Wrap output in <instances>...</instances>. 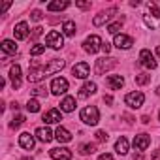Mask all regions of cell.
Masks as SVG:
<instances>
[{
    "instance_id": "277c9868",
    "label": "cell",
    "mask_w": 160,
    "mask_h": 160,
    "mask_svg": "<svg viewBox=\"0 0 160 160\" xmlns=\"http://www.w3.org/2000/svg\"><path fill=\"white\" fill-rule=\"evenodd\" d=\"M102 45H104V42H102V38L100 36H89L85 42H83V49L87 51V53H91V55H94L98 49H102Z\"/></svg>"
},
{
    "instance_id": "1f68e13d",
    "label": "cell",
    "mask_w": 160,
    "mask_h": 160,
    "mask_svg": "<svg viewBox=\"0 0 160 160\" xmlns=\"http://www.w3.org/2000/svg\"><path fill=\"white\" fill-rule=\"evenodd\" d=\"M42 53H45V45L36 43L34 47H30V55H32V57H38V55H42Z\"/></svg>"
},
{
    "instance_id": "f6af8a7d",
    "label": "cell",
    "mask_w": 160,
    "mask_h": 160,
    "mask_svg": "<svg viewBox=\"0 0 160 160\" xmlns=\"http://www.w3.org/2000/svg\"><path fill=\"white\" fill-rule=\"evenodd\" d=\"M156 55H158V58H160V45L156 47Z\"/></svg>"
},
{
    "instance_id": "ab89813d",
    "label": "cell",
    "mask_w": 160,
    "mask_h": 160,
    "mask_svg": "<svg viewBox=\"0 0 160 160\" xmlns=\"http://www.w3.org/2000/svg\"><path fill=\"white\" fill-rule=\"evenodd\" d=\"M151 160H160V149H156V151L152 152V156H151Z\"/></svg>"
},
{
    "instance_id": "ac0fdd59",
    "label": "cell",
    "mask_w": 160,
    "mask_h": 160,
    "mask_svg": "<svg viewBox=\"0 0 160 160\" xmlns=\"http://www.w3.org/2000/svg\"><path fill=\"white\" fill-rule=\"evenodd\" d=\"M115 12H117V10H115V8H111V10H108V12H102V13H98V15L92 19L94 27H100V25H104L106 21H109V17H111Z\"/></svg>"
},
{
    "instance_id": "83f0119b",
    "label": "cell",
    "mask_w": 160,
    "mask_h": 160,
    "mask_svg": "<svg viewBox=\"0 0 160 160\" xmlns=\"http://www.w3.org/2000/svg\"><path fill=\"white\" fill-rule=\"evenodd\" d=\"M94 151H96V145L94 143H87V145L79 147V152H81V154H92Z\"/></svg>"
},
{
    "instance_id": "4fadbf2b",
    "label": "cell",
    "mask_w": 160,
    "mask_h": 160,
    "mask_svg": "<svg viewBox=\"0 0 160 160\" xmlns=\"http://www.w3.org/2000/svg\"><path fill=\"white\" fill-rule=\"evenodd\" d=\"M115 45L119 49H130L134 45V40L130 36H126V34H117L115 36Z\"/></svg>"
},
{
    "instance_id": "f35d334b",
    "label": "cell",
    "mask_w": 160,
    "mask_h": 160,
    "mask_svg": "<svg viewBox=\"0 0 160 160\" xmlns=\"http://www.w3.org/2000/svg\"><path fill=\"white\" fill-rule=\"evenodd\" d=\"M77 8H81V10H87V8H91V4H89V2H77Z\"/></svg>"
},
{
    "instance_id": "5bb4252c",
    "label": "cell",
    "mask_w": 160,
    "mask_h": 160,
    "mask_svg": "<svg viewBox=\"0 0 160 160\" xmlns=\"http://www.w3.org/2000/svg\"><path fill=\"white\" fill-rule=\"evenodd\" d=\"M10 79H12L13 89H19L21 87V66L19 64H15V66L10 68Z\"/></svg>"
},
{
    "instance_id": "d4e9b609",
    "label": "cell",
    "mask_w": 160,
    "mask_h": 160,
    "mask_svg": "<svg viewBox=\"0 0 160 160\" xmlns=\"http://www.w3.org/2000/svg\"><path fill=\"white\" fill-rule=\"evenodd\" d=\"M68 6H70V2H60V0H55V2H49L47 10H49V12H62V10H66Z\"/></svg>"
},
{
    "instance_id": "d6a6232c",
    "label": "cell",
    "mask_w": 160,
    "mask_h": 160,
    "mask_svg": "<svg viewBox=\"0 0 160 160\" xmlns=\"http://www.w3.org/2000/svg\"><path fill=\"white\" fill-rule=\"evenodd\" d=\"M121 27H122V23H121V21H117V23H113V25H109V27H108V32L117 36V34H119V30H121Z\"/></svg>"
},
{
    "instance_id": "6da1fadb",
    "label": "cell",
    "mask_w": 160,
    "mask_h": 160,
    "mask_svg": "<svg viewBox=\"0 0 160 160\" xmlns=\"http://www.w3.org/2000/svg\"><path fill=\"white\" fill-rule=\"evenodd\" d=\"M64 66H66V62H64L62 58H53L47 66H45V64H40L38 60H34V62L30 64V68H28V81H30V83H38V81H42L45 75L55 73V72L62 70Z\"/></svg>"
},
{
    "instance_id": "60d3db41",
    "label": "cell",
    "mask_w": 160,
    "mask_h": 160,
    "mask_svg": "<svg viewBox=\"0 0 160 160\" xmlns=\"http://www.w3.org/2000/svg\"><path fill=\"white\" fill-rule=\"evenodd\" d=\"M102 51H104V53H109V51H111V45H109V43L106 42V43L102 45Z\"/></svg>"
},
{
    "instance_id": "30bf717a",
    "label": "cell",
    "mask_w": 160,
    "mask_h": 160,
    "mask_svg": "<svg viewBox=\"0 0 160 160\" xmlns=\"http://www.w3.org/2000/svg\"><path fill=\"white\" fill-rule=\"evenodd\" d=\"M49 154H51L53 160H70L72 158V151L66 149V147H55V149L49 151Z\"/></svg>"
},
{
    "instance_id": "44dd1931",
    "label": "cell",
    "mask_w": 160,
    "mask_h": 160,
    "mask_svg": "<svg viewBox=\"0 0 160 160\" xmlns=\"http://www.w3.org/2000/svg\"><path fill=\"white\" fill-rule=\"evenodd\" d=\"M36 138H38L40 141H43V143H49V141L53 139V134H51L49 128H43V126H42V128L36 130Z\"/></svg>"
},
{
    "instance_id": "3957f363",
    "label": "cell",
    "mask_w": 160,
    "mask_h": 160,
    "mask_svg": "<svg viewBox=\"0 0 160 160\" xmlns=\"http://www.w3.org/2000/svg\"><path fill=\"white\" fill-rule=\"evenodd\" d=\"M143 102H145V94L143 92H128L124 96V104L128 108H132V109H139L143 106Z\"/></svg>"
},
{
    "instance_id": "e0dca14e",
    "label": "cell",
    "mask_w": 160,
    "mask_h": 160,
    "mask_svg": "<svg viewBox=\"0 0 160 160\" xmlns=\"http://www.w3.org/2000/svg\"><path fill=\"white\" fill-rule=\"evenodd\" d=\"M106 83H108V87H109L111 91H119V89L124 85V79H122L121 75H108Z\"/></svg>"
},
{
    "instance_id": "9a60e30c",
    "label": "cell",
    "mask_w": 160,
    "mask_h": 160,
    "mask_svg": "<svg viewBox=\"0 0 160 160\" xmlns=\"http://www.w3.org/2000/svg\"><path fill=\"white\" fill-rule=\"evenodd\" d=\"M60 121H62V115H60V111H58V109H49V111H45V113H43V122H47V124L60 122Z\"/></svg>"
},
{
    "instance_id": "f1b7e54d",
    "label": "cell",
    "mask_w": 160,
    "mask_h": 160,
    "mask_svg": "<svg viewBox=\"0 0 160 160\" xmlns=\"http://www.w3.org/2000/svg\"><path fill=\"white\" fill-rule=\"evenodd\" d=\"M27 109H28L30 113H38V111H40V102H38V100H28V102H27Z\"/></svg>"
},
{
    "instance_id": "5b68a950",
    "label": "cell",
    "mask_w": 160,
    "mask_h": 160,
    "mask_svg": "<svg viewBox=\"0 0 160 160\" xmlns=\"http://www.w3.org/2000/svg\"><path fill=\"white\" fill-rule=\"evenodd\" d=\"M45 43L51 47V49H60L64 45V40H62V34L57 32V30H51L47 36H45Z\"/></svg>"
},
{
    "instance_id": "8992f818",
    "label": "cell",
    "mask_w": 160,
    "mask_h": 160,
    "mask_svg": "<svg viewBox=\"0 0 160 160\" xmlns=\"http://www.w3.org/2000/svg\"><path fill=\"white\" fill-rule=\"evenodd\" d=\"M139 64L147 70H154L156 68V60H154V55L149 51V49H143L139 53Z\"/></svg>"
},
{
    "instance_id": "52a82bcc",
    "label": "cell",
    "mask_w": 160,
    "mask_h": 160,
    "mask_svg": "<svg viewBox=\"0 0 160 160\" xmlns=\"http://www.w3.org/2000/svg\"><path fill=\"white\" fill-rule=\"evenodd\" d=\"M115 66H117V58H98L94 72H96L98 75H102L104 72H108V70H111V68H115Z\"/></svg>"
},
{
    "instance_id": "8d00e7d4",
    "label": "cell",
    "mask_w": 160,
    "mask_h": 160,
    "mask_svg": "<svg viewBox=\"0 0 160 160\" xmlns=\"http://www.w3.org/2000/svg\"><path fill=\"white\" fill-rule=\"evenodd\" d=\"M96 139H98V141H108V134H106L104 130H98V132H96Z\"/></svg>"
},
{
    "instance_id": "7bdbcfd3",
    "label": "cell",
    "mask_w": 160,
    "mask_h": 160,
    "mask_svg": "<svg viewBox=\"0 0 160 160\" xmlns=\"http://www.w3.org/2000/svg\"><path fill=\"white\" fill-rule=\"evenodd\" d=\"M134 160H143V154H141V152H138V154H134Z\"/></svg>"
},
{
    "instance_id": "e575fe53",
    "label": "cell",
    "mask_w": 160,
    "mask_h": 160,
    "mask_svg": "<svg viewBox=\"0 0 160 160\" xmlns=\"http://www.w3.org/2000/svg\"><path fill=\"white\" fill-rule=\"evenodd\" d=\"M42 17H43V15H42L40 10H34V12L30 13V19H32V21H42Z\"/></svg>"
},
{
    "instance_id": "bcb514c9",
    "label": "cell",
    "mask_w": 160,
    "mask_h": 160,
    "mask_svg": "<svg viewBox=\"0 0 160 160\" xmlns=\"http://www.w3.org/2000/svg\"><path fill=\"white\" fill-rule=\"evenodd\" d=\"M156 94H158V96H160V87H158V89H156Z\"/></svg>"
},
{
    "instance_id": "b9f144b4",
    "label": "cell",
    "mask_w": 160,
    "mask_h": 160,
    "mask_svg": "<svg viewBox=\"0 0 160 160\" xmlns=\"http://www.w3.org/2000/svg\"><path fill=\"white\" fill-rule=\"evenodd\" d=\"M104 102H106V104H111V102H113V98H111V96H104Z\"/></svg>"
},
{
    "instance_id": "7c38bea8",
    "label": "cell",
    "mask_w": 160,
    "mask_h": 160,
    "mask_svg": "<svg viewBox=\"0 0 160 160\" xmlns=\"http://www.w3.org/2000/svg\"><path fill=\"white\" fill-rule=\"evenodd\" d=\"M13 36H15V40H27L28 38V25L25 21L17 23L13 28Z\"/></svg>"
},
{
    "instance_id": "ee69618b",
    "label": "cell",
    "mask_w": 160,
    "mask_h": 160,
    "mask_svg": "<svg viewBox=\"0 0 160 160\" xmlns=\"http://www.w3.org/2000/svg\"><path fill=\"white\" fill-rule=\"evenodd\" d=\"M141 122H145V124H147V122H149V117H147V115H143V117H141Z\"/></svg>"
},
{
    "instance_id": "484cf974",
    "label": "cell",
    "mask_w": 160,
    "mask_h": 160,
    "mask_svg": "<svg viewBox=\"0 0 160 160\" xmlns=\"http://www.w3.org/2000/svg\"><path fill=\"white\" fill-rule=\"evenodd\" d=\"M143 21H145V25L151 27V28H156V27L160 25V17H154V15H149V13L143 15Z\"/></svg>"
},
{
    "instance_id": "d590c367",
    "label": "cell",
    "mask_w": 160,
    "mask_h": 160,
    "mask_svg": "<svg viewBox=\"0 0 160 160\" xmlns=\"http://www.w3.org/2000/svg\"><path fill=\"white\" fill-rule=\"evenodd\" d=\"M42 32H43V28H42V27H36V28H32V34H30V38H32V40H36L38 36H42Z\"/></svg>"
},
{
    "instance_id": "4316f807",
    "label": "cell",
    "mask_w": 160,
    "mask_h": 160,
    "mask_svg": "<svg viewBox=\"0 0 160 160\" xmlns=\"http://www.w3.org/2000/svg\"><path fill=\"white\" fill-rule=\"evenodd\" d=\"M62 32H64L66 36H73V34H75V23H73V21H66V23L62 25Z\"/></svg>"
},
{
    "instance_id": "ffe728a7",
    "label": "cell",
    "mask_w": 160,
    "mask_h": 160,
    "mask_svg": "<svg viewBox=\"0 0 160 160\" xmlns=\"http://www.w3.org/2000/svg\"><path fill=\"white\" fill-rule=\"evenodd\" d=\"M55 138L60 141V143H68V141H72V134L64 128V126H58L57 128V132H55Z\"/></svg>"
},
{
    "instance_id": "cb8c5ba5",
    "label": "cell",
    "mask_w": 160,
    "mask_h": 160,
    "mask_svg": "<svg viewBox=\"0 0 160 160\" xmlns=\"http://www.w3.org/2000/svg\"><path fill=\"white\" fill-rule=\"evenodd\" d=\"M0 47H2V51H4L6 55H15V53H17V45H15L13 40H4Z\"/></svg>"
},
{
    "instance_id": "836d02e7",
    "label": "cell",
    "mask_w": 160,
    "mask_h": 160,
    "mask_svg": "<svg viewBox=\"0 0 160 160\" xmlns=\"http://www.w3.org/2000/svg\"><path fill=\"white\" fill-rule=\"evenodd\" d=\"M32 94H34V96H43V98H45V96H47V91H45L43 87H36V89L32 91Z\"/></svg>"
},
{
    "instance_id": "7a4b0ae2",
    "label": "cell",
    "mask_w": 160,
    "mask_h": 160,
    "mask_svg": "<svg viewBox=\"0 0 160 160\" xmlns=\"http://www.w3.org/2000/svg\"><path fill=\"white\" fill-rule=\"evenodd\" d=\"M79 117H81V121H83L85 124H91V126L98 124V121H100V113H98V108H96V106H87V108H83L81 113H79Z\"/></svg>"
},
{
    "instance_id": "74e56055",
    "label": "cell",
    "mask_w": 160,
    "mask_h": 160,
    "mask_svg": "<svg viewBox=\"0 0 160 160\" xmlns=\"http://www.w3.org/2000/svg\"><path fill=\"white\" fill-rule=\"evenodd\" d=\"M98 160H113V156H111L109 152H104V154H100V156H98Z\"/></svg>"
},
{
    "instance_id": "7402d4cb",
    "label": "cell",
    "mask_w": 160,
    "mask_h": 160,
    "mask_svg": "<svg viewBox=\"0 0 160 160\" xmlns=\"http://www.w3.org/2000/svg\"><path fill=\"white\" fill-rule=\"evenodd\" d=\"M60 109L66 111V113L73 111V109H75V98H73V96H66V98L60 102Z\"/></svg>"
},
{
    "instance_id": "8fae6325",
    "label": "cell",
    "mask_w": 160,
    "mask_h": 160,
    "mask_svg": "<svg viewBox=\"0 0 160 160\" xmlns=\"http://www.w3.org/2000/svg\"><path fill=\"white\" fill-rule=\"evenodd\" d=\"M149 145H151V136H149V134H139V136L134 138V147H136L139 152H143Z\"/></svg>"
},
{
    "instance_id": "f546056e",
    "label": "cell",
    "mask_w": 160,
    "mask_h": 160,
    "mask_svg": "<svg viewBox=\"0 0 160 160\" xmlns=\"http://www.w3.org/2000/svg\"><path fill=\"white\" fill-rule=\"evenodd\" d=\"M23 122H25V115H21V113H19V115H15V117L12 119L10 126H12V128H19V126L23 124Z\"/></svg>"
},
{
    "instance_id": "2e32d148",
    "label": "cell",
    "mask_w": 160,
    "mask_h": 160,
    "mask_svg": "<svg viewBox=\"0 0 160 160\" xmlns=\"http://www.w3.org/2000/svg\"><path fill=\"white\" fill-rule=\"evenodd\" d=\"M19 145L23 149H27V151H32L34 149V136H30L28 132H23L19 136Z\"/></svg>"
},
{
    "instance_id": "7dc6e473",
    "label": "cell",
    "mask_w": 160,
    "mask_h": 160,
    "mask_svg": "<svg viewBox=\"0 0 160 160\" xmlns=\"http://www.w3.org/2000/svg\"><path fill=\"white\" fill-rule=\"evenodd\" d=\"M158 117H160V113H158Z\"/></svg>"
},
{
    "instance_id": "ba28073f",
    "label": "cell",
    "mask_w": 160,
    "mask_h": 160,
    "mask_svg": "<svg viewBox=\"0 0 160 160\" xmlns=\"http://www.w3.org/2000/svg\"><path fill=\"white\" fill-rule=\"evenodd\" d=\"M68 91V81L64 77H55L53 81H51V92L53 94H57V96H60V94H64Z\"/></svg>"
},
{
    "instance_id": "603a6c76",
    "label": "cell",
    "mask_w": 160,
    "mask_h": 160,
    "mask_svg": "<svg viewBox=\"0 0 160 160\" xmlns=\"http://www.w3.org/2000/svg\"><path fill=\"white\" fill-rule=\"evenodd\" d=\"M115 151H117L119 154H126V152H128V139H126L124 136H121V138L115 141Z\"/></svg>"
},
{
    "instance_id": "d6986e66",
    "label": "cell",
    "mask_w": 160,
    "mask_h": 160,
    "mask_svg": "<svg viewBox=\"0 0 160 160\" xmlns=\"http://www.w3.org/2000/svg\"><path fill=\"white\" fill-rule=\"evenodd\" d=\"M96 92V83L92 81H87L81 89H79V98H87V96H92Z\"/></svg>"
},
{
    "instance_id": "4dcf8cb0",
    "label": "cell",
    "mask_w": 160,
    "mask_h": 160,
    "mask_svg": "<svg viewBox=\"0 0 160 160\" xmlns=\"http://www.w3.org/2000/svg\"><path fill=\"white\" fill-rule=\"evenodd\" d=\"M151 81V75H147V73H138L136 75V83L138 85H147Z\"/></svg>"
},
{
    "instance_id": "9c48e42d",
    "label": "cell",
    "mask_w": 160,
    "mask_h": 160,
    "mask_svg": "<svg viewBox=\"0 0 160 160\" xmlns=\"http://www.w3.org/2000/svg\"><path fill=\"white\" fill-rule=\"evenodd\" d=\"M89 73H91V68H89L87 62H77V64L72 68V75L77 77V79H87Z\"/></svg>"
}]
</instances>
